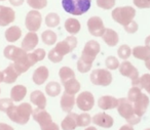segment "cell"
<instances>
[{"label": "cell", "instance_id": "cell-1", "mask_svg": "<svg viewBox=\"0 0 150 130\" xmlns=\"http://www.w3.org/2000/svg\"><path fill=\"white\" fill-rule=\"evenodd\" d=\"M101 46L96 40H90L86 43L81 56L77 62V70L80 73H88L91 71L96 56L100 53Z\"/></svg>", "mask_w": 150, "mask_h": 130}, {"label": "cell", "instance_id": "cell-2", "mask_svg": "<svg viewBox=\"0 0 150 130\" xmlns=\"http://www.w3.org/2000/svg\"><path fill=\"white\" fill-rule=\"evenodd\" d=\"M127 99L133 103L136 114L142 118L149 107V97L142 92V89L139 86H133L129 90Z\"/></svg>", "mask_w": 150, "mask_h": 130}, {"label": "cell", "instance_id": "cell-3", "mask_svg": "<svg viewBox=\"0 0 150 130\" xmlns=\"http://www.w3.org/2000/svg\"><path fill=\"white\" fill-rule=\"evenodd\" d=\"M32 105L28 103H23L19 105H13L6 112V115L13 122L20 125H25L29 122L32 115Z\"/></svg>", "mask_w": 150, "mask_h": 130}, {"label": "cell", "instance_id": "cell-4", "mask_svg": "<svg viewBox=\"0 0 150 130\" xmlns=\"http://www.w3.org/2000/svg\"><path fill=\"white\" fill-rule=\"evenodd\" d=\"M117 112L122 118L127 120V122L131 125H136L141 121V117L136 114L134 105L131 101L125 97L118 98V105H117Z\"/></svg>", "mask_w": 150, "mask_h": 130}, {"label": "cell", "instance_id": "cell-5", "mask_svg": "<svg viewBox=\"0 0 150 130\" xmlns=\"http://www.w3.org/2000/svg\"><path fill=\"white\" fill-rule=\"evenodd\" d=\"M62 6L67 13L82 15L92 6V0H62Z\"/></svg>", "mask_w": 150, "mask_h": 130}, {"label": "cell", "instance_id": "cell-6", "mask_svg": "<svg viewBox=\"0 0 150 130\" xmlns=\"http://www.w3.org/2000/svg\"><path fill=\"white\" fill-rule=\"evenodd\" d=\"M33 119L40 125L41 130H60V127L57 123L52 122V116L44 109L36 108L32 112Z\"/></svg>", "mask_w": 150, "mask_h": 130}, {"label": "cell", "instance_id": "cell-7", "mask_svg": "<svg viewBox=\"0 0 150 130\" xmlns=\"http://www.w3.org/2000/svg\"><path fill=\"white\" fill-rule=\"evenodd\" d=\"M111 17L113 21L125 27V25L134 21L136 17V9L133 6H119L113 9Z\"/></svg>", "mask_w": 150, "mask_h": 130}, {"label": "cell", "instance_id": "cell-8", "mask_svg": "<svg viewBox=\"0 0 150 130\" xmlns=\"http://www.w3.org/2000/svg\"><path fill=\"white\" fill-rule=\"evenodd\" d=\"M91 81L97 86H108L112 82V74L108 69H97L91 74Z\"/></svg>", "mask_w": 150, "mask_h": 130}, {"label": "cell", "instance_id": "cell-9", "mask_svg": "<svg viewBox=\"0 0 150 130\" xmlns=\"http://www.w3.org/2000/svg\"><path fill=\"white\" fill-rule=\"evenodd\" d=\"M77 46V38L74 37V35L68 36L65 38L63 41H60L57 43V45L54 47V50L57 51L62 58H64L66 54L72 52Z\"/></svg>", "mask_w": 150, "mask_h": 130}, {"label": "cell", "instance_id": "cell-10", "mask_svg": "<svg viewBox=\"0 0 150 130\" xmlns=\"http://www.w3.org/2000/svg\"><path fill=\"white\" fill-rule=\"evenodd\" d=\"M119 73H120L122 76L127 77L132 80V86H137L138 81H139L140 75L139 71L137 70L135 66L131 64L127 60H123L120 65H119Z\"/></svg>", "mask_w": 150, "mask_h": 130}, {"label": "cell", "instance_id": "cell-11", "mask_svg": "<svg viewBox=\"0 0 150 130\" xmlns=\"http://www.w3.org/2000/svg\"><path fill=\"white\" fill-rule=\"evenodd\" d=\"M42 24L41 13L36 9H32L27 13L25 19V26L29 32H37Z\"/></svg>", "mask_w": 150, "mask_h": 130}, {"label": "cell", "instance_id": "cell-12", "mask_svg": "<svg viewBox=\"0 0 150 130\" xmlns=\"http://www.w3.org/2000/svg\"><path fill=\"white\" fill-rule=\"evenodd\" d=\"M76 105L80 111H91L95 105L94 94L90 91H83V92L79 93L77 98H76Z\"/></svg>", "mask_w": 150, "mask_h": 130}, {"label": "cell", "instance_id": "cell-13", "mask_svg": "<svg viewBox=\"0 0 150 130\" xmlns=\"http://www.w3.org/2000/svg\"><path fill=\"white\" fill-rule=\"evenodd\" d=\"M88 29L91 35L95 36V37H102L106 28H105L104 23H103V20L100 17L95 15V17L88 19Z\"/></svg>", "mask_w": 150, "mask_h": 130}, {"label": "cell", "instance_id": "cell-14", "mask_svg": "<svg viewBox=\"0 0 150 130\" xmlns=\"http://www.w3.org/2000/svg\"><path fill=\"white\" fill-rule=\"evenodd\" d=\"M16 20V13L13 8L0 5V27H6Z\"/></svg>", "mask_w": 150, "mask_h": 130}, {"label": "cell", "instance_id": "cell-15", "mask_svg": "<svg viewBox=\"0 0 150 130\" xmlns=\"http://www.w3.org/2000/svg\"><path fill=\"white\" fill-rule=\"evenodd\" d=\"M92 122L97 126H100V127L103 128H111L113 126V123H114V120L111 117L110 115L104 113H98L92 118Z\"/></svg>", "mask_w": 150, "mask_h": 130}, {"label": "cell", "instance_id": "cell-16", "mask_svg": "<svg viewBox=\"0 0 150 130\" xmlns=\"http://www.w3.org/2000/svg\"><path fill=\"white\" fill-rule=\"evenodd\" d=\"M38 42H39V38H38L36 32H29L26 34L22 41V48L27 52L32 51L38 45Z\"/></svg>", "mask_w": 150, "mask_h": 130}, {"label": "cell", "instance_id": "cell-17", "mask_svg": "<svg viewBox=\"0 0 150 130\" xmlns=\"http://www.w3.org/2000/svg\"><path fill=\"white\" fill-rule=\"evenodd\" d=\"M26 53H27V51L24 50L22 47L20 48V47H17V46H13V45L6 46V47L4 48V50H3V54H4L5 58H6L7 60H13V62L21 58L22 56H24Z\"/></svg>", "mask_w": 150, "mask_h": 130}, {"label": "cell", "instance_id": "cell-18", "mask_svg": "<svg viewBox=\"0 0 150 130\" xmlns=\"http://www.w3.org/2000/svg\"><path fill=\"white\" fill-rule=\"evenodd\" d=\"M98 105L100 109L104 110V111L115 109L118 105V98L111 96V95H104V96H101L99 98Z\"/></svg>", "mask_w": 150, "mask_h": 130}, {"label": "cell", "instance_id": "cell-19", "mask_svg": "<svg viewBox=\"0 0 150 130\" xmlns=\"http://www.w3.org/2000/svg\"><path fill=\"white\" fill-rule=\"evenodd\" d=\"M48 76H50L48 69L45 66H40L34 71L32 79L36 85H42L48 79Z\"/></svg>", "mask_w": 150, "mask_h": 130}, {"label": "cell", "instance_id": "cell-20", "mask_svg": "<svg viewBox=\"0 0 150 130\" xmlns=\"http://www.w3.org/2000/svg\"><path fill=\"white\" fill-rule=\"evenodd\" d=\"M20 73L16 70L13 67V64H11L4 71H2V77H3V82L6 84H11L17 81L18 77L20 76Z\"/></svg>", "mask_w": 150, "mask_h": 130}, {"label": "cell", "instance_id": "cell-21", "mask_svg": "<svg viewBox=\"0 0 150 130\" xmlns=\"http://www.w3.org/2000/svg\"><path fill=\"white\" fill-rule=\"evenodd\" d=\"M61 108L64 112L66 113H71V111L73 110L75 105V96L73 94H69L67 92H64V94L61 97Z\"/></svg>", "mask_w": 150, "mask_h": 130}, {"label": "cell", "instance_id": "cell-22", "mask_svg": "<svg viewBox=\"0 0 150 130\" xmlns=\"http://www.w3.org/2000/svg\"><path fill=\"white\" fill-rule=\"evenodd\" d=\"M77 114L68 113V115L64 118L61 123V127L63 130H75L77 128Z\"/></svg>", "mask_w": 150, "mask_h": 130}, {"label": "cell", "instance_id": "cell-23", "mask_svg": "<svg viewBox=\"0 0 150 130\" xmlns=\"http://www.w3.org/2000/svg\"><path fill=\"white\" fill-rule=\"evenodd\" d=\"M102 38L104 40V42L110 47H113V46H116L119 42V36L117 34L116 31L112 29H106L104 32V34L102 35Z\"/></svg>", "mask_w": 150, "mask_h": 130}, {"label": "cell", "instance_id": "cell-24", "mask_svg": "<svg viewBox=\"0 0 150 130\" xmlns=\"http://www.w3.org/2000/svg\"><path fill=\"white\" fill-rule=\"evenodd\" d=\"M30 100L33 105H35L39 109H45L46 107V97L43 92L40 90H34L30 94Z\"/></svg>", "mask_w": 150, "mask_h": 130}, {"label": "cell", "instance_id": "cell-25", "mask_svg": "<svg viewBox=\"0 0 150 130\" xmlns=\"http://www.w3.org/2000/svg\"><path fill=\"white\" fill-rule=\"evenodd\" d=\"M65 30L68 32L70 35H76L77 33H79L80 29H81V25H80L79 21L74 18H69L65 21L64 24Z\"/></svg>", "mask_w": 150, "mask_h": 130}, {"label": "cell", "instance_id": "cell-26", "mask_svg": "<svg viewBox=\"0 0 150 130\" xmlns=\"http://www.w3.org/2000/svg\"><path fill=\"white\" fill-rule=\"evenodd\" d=\"M27 94V88L24 85H16L11 90V98L15 103H20L25 98Z\"/></svg>", "mask_w": 150, "mask_h": 130}, {"label": "cell", "instance_id": "cell-27", "mask_svg": "<svg viewBox=\"0 0 150 130\" xmlns=\"http://www.w3.org/2000/svg\"><path fill=\"white\" fill-rule=\"evenodd\" d=\"M4 36L6 41H8L9 43H13V42H17L22 37V30L18 26H11L8 29H6Z\"/></svg>", "mask_w": 150, "mask_h": 130}, {"label": "cell", "instance_id": "cell-28", "mask_svg": "<svg viewBox=\"0 0 150 130\" xmlns=\"http://www.w3.org/2000/svg\"><path fill=\"white\" fill-rule=\"evenodd\" d=\"M132 54L135 58L142 60H147L150 58V48L148 46H136L132 50Z\"/></svg>", "mask_w": 150, "mask_h": 130}, {"label": "cell", "instance_id": "cell-29", "mask_svg": "<svg viewBox=\"0 0 150 130\" xmlns=\"http://www.w3.org/2000/svg\"><path fill=\"white\" fill-rule=\"evenodd\" d=\"M63 86H64L65 92L69 93V94L74 95L77 92H79L80 90V83L76 80V78H72L66 81L65 83H63Z\"/></svg>", "mask_w": 150, "mask_h": 130}, {"label": "cell", "instance_id": "cell-30", "mask_svg": "<svg viewBox=\"0 0 150 130\" xmlns=\"http://www.w3.org/2000/svg\"><path fill=\"white\" fill-rule=\"evenodd\" d=\"M61 90H62V86L59 84L58 82H50L46 84L45 86V92L47 95H50V97H56L58 96L61 93Z\"/></svg>", "mask_w": 150, "mask_h": 130}, {"label": "cell", "instance_id": "cell-31", "mask_svg": "<svg viewBox=\"0 0 150 130\" xmlns=\"http://www.w3.org/2000/svg\"><path fill=\"white\" fill-rule=\"evenodd\" d=\"M41 39L42 42L46 45H54V44H56L58 36L52 30H46L41 34Z\"/></svg>", "mask_w": 150, "mask_h": 130}, {"label": "cell", "instance_id": "cell-32", "mask_svg": "<svg viewBox=\"0 0 150 130\" xmlns=\"http://www.w3.org/2000/svg\"><path fill=\"white\" fill-rule=\"evenodd\" d=\"M59 76H60V79H61V82L65 83L66 81L70 80L72 78H75V73L74 71L72 70L71 68L69 67H62L59 71Z\"/></svg>", "mask_w": 150, "mask_h": 130}, {"label": "cell", "instance_id": "cell-33", "mask_svg": "<svg viewBox=\"0 0 150 130\" xmlns=\"http://www.w3.org/2000/svg\"><path fill=\"white\" fill-rule=\"evenodd\" d=\"M44 22H45V25L48 28H56L60 25V22H61L60 15L56 13H50L45 17Z\"/></svg>", "mask_w": 150, "mask_h": 130}, {"label": "cell", "instance_id": "cell-34", "mask_svg": "<svg viewBox=\"0 0 150 130\" xmlns=\"http://www.w3.org/2000/svg\"><path fill=\"white\" fill-rule=\"evenodd\" d=\"M137 86L146 90V92L150 94V74H144L143 76L140 77Z\"/></svg>", "mask_w": 150, "mask_h": 130}, {"label": "cell", "instance_id": "cell-35", "mask_svg": "<svg viewBox=\"0 0 150 130\" xmlns=\"http://www.w3.org/2000/svg\"><path fill=\"white\" fill-rule=\"evenodd\" d=\"M92 123V117L88 113H82L77 116V125L80 127H88Z\"/></svg>", "mask_w": 150, "mask_h": 130}, {"label": "cell", "instance_id": "cell-36", "mask_svg": "<svg viewBox=\"0 0 150 130\" xmlns=\"http://www.w3.org/2000/svg\"><path fill=\"white\" fill-rule=\"evenodd\" d=\"M117 54H118L119 58H121V60H127V58L132 56L131 47H129V45H127V44H123V45H121L120 47L118 48Z\"/></svg>", "mask_w": 150, "mask_h": 130}, {"label": "cell", "instance_id": "cell-37", "mask_svg": "<svg viewBox=\"0 0 150 130\" xmlns=\"http://www.w3.org/2000/svg\"><path fill=\"white\" fill-rule=\"evenodd\" d=\"M31 8L39 11V9L45 8L47 5V0H26Z\"/></svg>", "mask_w": 150, "mask_h": 130}, {"label": "cell", "instance_id": "cell-38", "mask_svg": "<svg viewBox=\"0 0 150 130\" xmlns=\"http://www.w3.org/2000/svg\"><path fill=\"white\" fill-rule=\"evenodd\" d=\"M115 4H116V0H97V5L105 11L112 9Z\"/></svg>", "mask_w": 150, "mask_h": 130}, {"label": "cell", "instance_id": "cell-39", "mask_svg": "<svg viewBox=\"0 0 150 130\" xmlns=\"http://www.w3.org/2000/svg\"><path fill=\"white\" fill-rule=\"evenodd\" d=\"M105 65H106L108 70H116L119 68V60H117L115 56H108L105 60Z\"/></svg>", "mask_w": 150, "mask_h": 130}, {"label": "cell", "instance_id": "cell-40", "mask_svg": "<svg viewBox=\"0 0 150 130\" xmlns=\"http://www.w3.org/2000/svg\"><path fill=\"white\" fill-rule=\"evenodd\" d=\"M15 101L11 98H1L0 99V112H4L6 113L7 110L13 105Z\"/></svg>", "mask_w": 150, "mask_h": 130}, {"label": "cell", "instance_id": "cell-41", "mask_svg": "<svg viewBox=\"0 0 150 130\" xmlns=\"http://www.w3.org/2000/svg\"><path fill=\"white\" fill-rule=\"evenodd\" d=\"M133 3L140 9L150 8V0H133Z\"/></svg>", "mask_w": 150, "mask_h": 130}, {"label": "cell", "instance_id": "cell-42", "mask_svg": "<svg viewBox=\"0 0 150 130\" xmlns=\"http://www.w3.org/2000/svg\"><path fill=\"white\" fill-rule=\"evenodd\" d=\"M123 28H125V31L127 32V33L134 34V33H136V32L138 31V29H139V26H138V24L136 23L135 21H132L131 23H129L127 25H125Z\"/></svg>", "mask_w": 150, "mask_h": 130}, {"label": "cell", "instance_id": "cell-43", "mask_svg": "<svg viewBox=\"0 0 150 130\" xmlns=\"http://www.w3.org/2000/svg\"><path fill=\"white\" fill-rule=\"evenodd\" d=\"M8 1L13 6H21L25 2V0H8Z\"/></svg>", "mask_w": 150, "mask_h": 130}, {"label": "cell", "instance_id": "cell-44", "mask_svg": "<svg viewBox=\"0 0 150 130\" xmlns=\"http://www.w3.org/2000/svg\"><path fill=\"white\" fill-rule=\"evenodd\" d=\"M0 130H15L11 125L5 123H0Z\"/></svg>", "mask_w": 150, "mask_h": 130}, {"label": "cell", "instance_id": "cell-45", "mask_svg": "<svg viewBox=\"0 0 150 130\" xmlns=\"http://www.w3.org/2000/svg\"><path fill=\"white\" fill-rule=\"evenodd\" d=\"M119 130H134V127L131 124H127V125L121 126V127L119 128Z\"/></svg>", "mask_w": 150, "mask_h": 130}, {"label": "cell", "instance_id": "cell-46", "mask_svg": "<svg viewBox=\"0 0 150 130\" xmlns=\"http://www.w3.org/2000/svg\"><path fill=\"white\" fill-rule=\"evenodd\" d=\"M145 45L148 46V47L150 48V35L146 37V39H145Z\"/></svg>", "mask_w": 150, "mask_h": 130}, {"label": "cell", "instance_id": "cell-47", "mask_svg": "<svg viewBox=\"0 0 150 130\" xmlns=\"http://www.w3.org/2000/svg\"><path fill=\"white\" fill-rule=\"evenodd\" d=\"M145 67L147 68V70L150 71V58L147 60H145Z\"/></svg>", "mask_w": 150, "mask_h": 130}, {"label": "cell", "instance_id": "cell-48", "mask_svg": "<svg viewBox=\"0 0 150 130\" xmlns=\"http://www.w3.org/2000/svg\"><path fill=\"white\" fill-rule=\"evenodd\" d=\"M84 130H98L96 127H93V126H91V127H86Z\"/></svg>", "mask_w": 150, "mask_h": 130}, {"label": "cell", "instance_id": "cell-49", "mask_svg": "<svg viewBox=\"0 0 150 130\" xmlns=\"http://www.w3.org/2000/svg\"><path fill=\"white\" fill-rule=\"evenodd\" d=\"M3 82V77H2V72H0V83Z\"/></svg>", "mask_w": 150, "mask_h": 130}, {"label": "cell", "instance_id": "cell-50", "mask_svg": "<svg viewBox=\"0 0 150 130\" xmlns=\"http://www.w3.org/2000/svg\"><path fill=\"white\" fill-rule=\"evenodd\" d=\"M145 130H150V128H147V129H145Z\"/></svg>", "mask_w": 150, "mask_h": 130}, {"label": "cell", "instance_id": "cell-51", "mask_svg": "<svg viewBox=\"0 0 150 130\" xmlns=\"http://www.w3.org/2000/svg\"><path fill=\"white\" fill-rule=\"evenodd\" d=\"M0 1H5V0H0Z\"/></svg>", "mask_w": 150, "mask_h": 130}, {"label": "cell", "instance_id": "cell-52", "mask_svg": "<svg viewBox=\"0 0 150 130\" xmlns=\"http://www.w3.org/2000/svg\"><path fill=\"white\" fill-rule=\"evenodd\" d=\"M0 93H1V89H0Z\"/></svg>", "mask_w": 150, "mask_h": 130}]
</instances>
